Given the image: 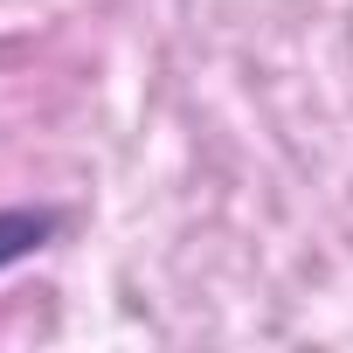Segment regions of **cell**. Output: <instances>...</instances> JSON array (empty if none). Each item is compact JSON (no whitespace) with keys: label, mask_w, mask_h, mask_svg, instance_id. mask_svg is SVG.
I'll return each mask as SVG.
<instances>
[{"label":"cell","mask_w":353,"mask_h":353,"mask_svg":"<svg viewBox=\"0 0 353 353\" xmlns=\"http://www.w3.org/2000/svg\"><path fill=\"white\" fill-rule=\"evenodd\" d=\"M56 236V208H0V270L35 256Z\"/></svg>","instance_id":"1"}]
</instances>
